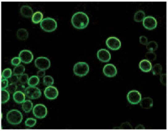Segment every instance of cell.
Masks as SVG:
<instances>
[{"label": "cell", "mask_w": 168, "mask_h": 131, "mask_svg": "<svg viewBox=\"0 0 168 131\" xmlns=\"http://www.w3.org/2000/svg\"><path fill=\"white\" fill-rule=\"evenodd\" d=\"M89 22L88 15L86 13L81 11L75 13L71 18V23L74 27L78 29L86 27Z\"/></svg>", "instance_id": "obj_1"}, {"label": "cell", "mask_w": 168, "mask_h": 131, "mask_svg": "<svg viewBox=\"0 0 168 131\" xmlns=\"http://www.w3.org/2000/svg\"><path fill=\"white\" fill-rule=\"evenodd\" d=\"M23 119L22 114L17 109H12L6 114L7 121L12 125H17L22 122Z\"/></svg>", "instance_id": "obj_2"}, {"label": "cell", "mask_w": 168, "mask_h": 131, "mask_svg": "<svg viewBox=\"0 0 168 131\" xmlns=\"http://www.w3.org/2000/svg\"><path fill=\"white\" fill-rule=\"evenodd\" d=\"M40 25L42 29L47 32H51L54 31L57 27L56 21L50 17H47L42 19Z\"/></svg>", "instance_id": "obj_3"}, {"label": "cell", "mask_w": 168, "mask_h": 131, "mask_svg": "<svg viewBox=\"0 0 168 131\" xmlns=\"http://www.w3.org/2000/svg\"><path fill=\"white\" fill-rule=\"evenodd\" d=\"M89 71V66L85 62H77L73 67V72L75 75L81 77L86 76Z\"/></svg>", "instance_id": "obj_4"}, {"label": "cell", "mask_w": 168, "mask_h": 131, "mask_svg": "<svg viewBox=\"0 0 168 131\" xmlns=\"http://www.w3.org/2000/svg\"><path fill=\"white\" fill-rule=\"evenodd\" d=\"M34 63L36 68L40 70L48 69L51 66L50 61L45 57H39L36 59Z\"/></svg>", "instance_id": "obj_5"}, {"label": "cell", "mask_w": 168, "mask_h": 131, "mask_svg": "<svg viewBox=\"0 0 168 131\" xmlns=\"http://www.w3.org/2000/svg\"><path fill=\"white\" fill-rule=\"evenodd\" d=\"M25 96L31 99H37L41 96L40 89L35 86H29L26 88L24 91Z\"/></svg>", "instance_id": "obj_6"}, {"label": "cell", "mask_w": 168, "mask_h": 131, "mask_svg": "<svg viewBox=\"0 0 168 131\" xmlns=\"http://www.w3.org/2000/svg\"><path fill=\"white\" fill-rule=\"evenodd\" d=\"M33 113L34 116L36 118L43 119L46 116L47 109L43 104H36L33 108Z\"/></svg>", "instance_id": "obj_7"}, {"label": "cell", "mask_w": 168, "mask_h": 131, "mask_svg": "<svg viewBox=\"0 0 168 131\" xmlns=\"http://www.w3.org/2000/svg\"><path fill=\"white\" fill-rule=\"evenodd\" d=\"M128 102L132 104H137L139 103L142 99L141 93L136 90L129 91L127 96Z\"/></svg>", "instance_id": "obj_8"}, {"label": "cell", "mask_w": 168, "mask_h": 131, "mask_svg": "<svg viewBox=\"0 0 168 131\" xmlns=\"http://www.w3.org/2000/svg\"><path fill=\"white\" fill-rule=\"evenodd\" d=\"M107 46L110 49L116 50L119 49L121 46V42L115 36H110L106 41Z\"/></svg>", "instance_id": "obj_9"}, {"label": "cell", "mask_w": 168, "mask_h": 131, "mask_svg": "<svg viewBox=\"0 0 168 131\" xmlns=\"http://www.w3.org/2000/svg\"><path fill=\"white\" fill-rule=\"evenodd\" d=\"M144 27L149 30H153L156 28L158 23L156 19L151 15L145 17L143 23Z\"/></svg>", "instance_id": "obj_10"}, {"label": "cell", "mask_w": 168, "mask_h": 131, "mask_svg": "<svg viewBox=\"0 0 168 131\" xmlns=\"http://www.w3.org/2000/svg\"><path fill=\"white\" fill-rule=\"evenodd\" d=\"M21 61L25 64H29L32 61L34 56L32 52L28 50L20 51L19 55Z\"/></svg>", "instance_id": "obj_11"}, {"label": "cell", "mask_w": 168, "mask_h": 131, "mask_svg": "<svg viewBox=\"0 0 168 131\" xmlns=\"http://www.w3.org/2000/svg\"><path fill=\"white\" fill-rule=\"evenodd\" d=\"M103 72L104 75L109 77H112L116 76L117 73L116 67L112 64H107L103 67Z\"/></svg>", "instance_id": "obj_12"}, {"label": "cell", "mask_w": 168, "mask_h": 131, "mask_svg": "<svg viewBox=\"0 0 168 131\" xmlns=\"http://www.w3.org/2000/svg\"><path fill=\"white\" fill-rule=\"evenodd\" d=\"M45 97L49 100L56 99L59 95V91L56 88L50 86L47 87L44 91Z\"/></svg>", "instance_id": "obj_13"}, {"label": "cell", "mask_w": 168, "mask_h": 131, "mask_svg": "<svg viewBox=\"0 0 168 131\" xmlns=\"http://www.w3.org/2000/svg\"><path fill=\"white\" fill-rule=\"evenodd\" d=\"M98 59L103 62L109 61L111 59V55L110 52L105 49H101L99 50L97 53Z\"/></svg>", "instance_id": "obj_14"}, {"label": "cell", "mask_w": 168, "mask_h": 131, "mask_svg": "<svg viewBox=\"0 0 168 131\" xmlns=\"http://www.w3.org/2000/svg\"><path fill=\"white\" fill-rule=\"evenodd\" d=\"M139 67L142 71L148 72L151 70L152 66L150 61L146 59H144L140 62Z\"/></svg>", "instance_id": "obj_15"}, {"label": "cell", "mask_w": 168, "mask_h": 131, "mask_svg": "<svg viewBox=\"0 0 168 131\" xmlns=\"http://www.w3.org/2000/svg\"><path fill=\"white\" fill-rule=\"evenodd\" d=\"M20 12L23 16L26 18L32 17L34 14L32 8L28 5H23L20 9Z\"/></svg>", "instance_id": "obj_16"}, {"label": "cell", "mask_w": 168, "mask_h": 131, "mask_svg": "<svg viewBox=\"0 0 168 131\" xmlns=\"http://www.w3.org/2000/svg\"><path fill=\"white\" fill-rule=\"evenodd\" d=\"M140 105L141 108L144 109H150L153 106V100L149 97H144L141 99Z\"/></svg>", "instance_id": "obj_17"}, {"label": "cell", "mask_w": 168, "mask_h": 131, "mask_svg": "<svg viewBox=\"0 0 168 131\" xmlns=\"http://www.w3.org/2000/svg\"><path fill=\"white\" fill-rule=\"evenodd\" d=\"M25 94L22 92H15L13 94V98L14 101L18 104L23 103L25 101Z\"/></svg>", "instance_id": "obj_18"}, {"label": "cell", "mask_w": 168, "mask_h": 131, "mask_svg": "<svg viewBox=\"0 0 168 131\" xmlns=\"http://www.w3.org/2000/svg\"><path fill=\"white\" fill-rule=\"evenodd\" d=\"M16 35L19 39L25 40L28 38L29 33L26 29L23 28H19L17 31Z\"/></svg>", "instance_id": "obj_19"}, {"label": "cell", "mask_w": 168, "mask_h": 131, "mask_svg": "<svg viewBox=\"0 0 168 131\" xmlns=\"http://www.w3.org/2000/svg\"><path fill=\"white\" fill-rule=\"evenodd\" d=\"M43 17V13L40 11H36L34 13L32 17V20L34 23H38L41 22Z\"/></svg>", "instance_id": "obj_20"}, {"label": "cell", "mask_w": 168, "mask_h": 131, "mask_svg": "<svg viewBox=\"0 0 168 131\" xmlns=\"http://www.w3.org/2000/svg\"><path fill=\"white\" fill-rule=\"evenodd\" d=\"M22 107L23 111L25 113H29L33 108V103L30 100H26L23 103Z\"/></svg>", "instance_id": "obj_21"}, {"label": "cell", "mask_w": 168, "mask_h": 131, "mask_svg": "<svg viewBox=\"0 0 168 131\" xmlns=\"http://www.w3.org/2000/svg\"><path fill=\"white\" fill-rule=\"evenodd\" d=\"M145 14L144 10H139L135 13L134 19L136 22H141L144 20L145 18Z\"/></svg>", "instance_id": "obj_22"}, {"label": "cell", "mask_w": 168, "mask_h": 131, "mask_svg": "<svg viewBox=\"0 0 168 131\" xmlns=\"http://www.w3.org/2000/svg\"><path fill=\"white\" fill-rule=\"evenodd\" d=\"M162 66L159 63L154 64L152 68V72L154 76H158L161 74L162 71Z\"/></svg>", "instance_id": "obj_23"}, {"label": "cell", "mask_w": 168, "mask_h": 131, "mask_svg": "<svg viewBox=\"0 0 168 131\" xmlns=\"http://www.w3.org/2000/svg\"><path fill=\"white\" fill-rule=\"evenodd\" d=\"M40 82V79L37 76H33L29 78L27 82L29 86H35L38 84Z\"/></svg>", "instance_id": "obj_24"}, {"label": "cell", "mask_w": 168, "mask_h": 131, "mask_svg": "<svg viewBox=\"0 0 168 131\" xmlns=\"http://www.w3.org/2000/svg\"><path fill=\"white\" fill-rule=\"evenodd\" d=\"M158 48V44L154 41L148 42L146 45V48L149 51H154Z\"/></svg>", "instance_id": "obj_25"}, {"label": "cell", "mask_w": 168, "mask_h": 131, "mask_svg": "<svg viewBox=\"0 0 168 131\" xmlns=\"http://www.w3.org/2000/svg\"><path fill=\"white\" fill-rule=\"evenodd\" d=\"M25 71V67L23 65H19L15 66L14 68L13 72V74L17 76L23 74Z\"/></svg>", "instance_id": "obj_26"}, {"label": "cell", "mask_w": 168, "mask_h": 131, "mask_svg": "<svg viewBox=\"0 0 168 131\" xmlns=\"http://www.w3.org/2000/svg\"><path fill=\"white\" fill-rule=\"evenodd\" d=\"M1 102L2 104H4L7 102L10 99L9 92L7 90H2L1 91Z\"/></svg>", "instance_id": "obj_27"}, {"label": "cell", "mask_w": 168, "mask_h": 131, "mask_svg": "<svg viewBox=\"0 0 168 131\" xmlns=\"http://www.w3.org/2000/svg\"><path fill=\"white\" fill-rule=\"evenodd\" d=\"M43 82L44 85L46 86H51L54 83V80L51 76H46L44 77Z\"/></svg>", "instance_id": "obj_28"}, {"label": "cell", "mask_w": 168, "mask_h": 131, "mask_svg": "<svg viewBox=\"0 0 168 131\" xmlns=\"http://www.w3.org/2000/svg\"><path fill=\"white\" fill-rule=\"evenodd\" d=\"M145 57L146 59L150 62H153L156 60L157 55L154 51H149L146 52Z\"/></svg>", "instance_id": "obj_29"}, {"label": "cell", "mask_w": 168, "mask_h": 131, "mask_svg": "<svg viewBox=\"0 0 168 131\" xmlns=\"http://www.w3.org/2000/svg\"><path fill=\"white\" fill-rule=\"evenodd\" d=\"M36 123V119L33 118H28L25 120V125L26 126L32 127L34 126Z\"/></svg>", "instance_id": "obj_30"}, {"label": "cell", "mask_w": 168, "mask_h": 131, "mask_svg": "<svg viewBox=\"0 0 168 131\" xmlns=\"http://www.w3.org/2000/svg\"><path fill=\"white\" fill-rule=\"evenodd\" d=\"M12 70L10 68H7L5 69L2 73V76L5 79H8L12 75Z\"/></svg>", "instance_id": "obj_31"}, {"label": "cell", "mask_w": 168, "mask_h": 131, "mask_svg": "<svg viewBox=\"0 0 168 131\" xmlns=\"http://www.w3.org/2000/svg\"><path fill=\"white\" fill-rule=\"evenodd\" d=\"M29 79V76L27 74L23 73V74L20 75L19 78V81L21 84H24L28 82Z\"/></svg>", "instance_id": "obj_32"}, {"label": "cell", "mask_w": 168, "mask_h": 131, "mask_svg": "<svg viewBox=\"0 0 168 131\" xmlns=\"http://www.w3.org/2000/svg\"><path fill=\"white\" fill-rule=\"evenodd\" d=\"M17 90V85L15 84L10 83L7 87V91L10 93H15Z\"/></svg>", "instance_id": "obj_33"}, {"label": "cell", "mask_w": 168, "mask_h": 131, "mask_svg": "<svg viewBox=\"0 0 168 131\" xmlns=\"http://www.w3.org/2000/svg\"><path fill=\"white\" fill-rule=\"evenodd\" d=\"M120 129H131L133 128L132 125L128 122H126L122 123L120 126Z\"/></svg>", "instance_id": "obj_34"}, {"label": "cell", "mask_w": 168, "mask_h": 131, "mask_svg": "<svg viewBox=\"0 0 168 131\" xmlns=\"http://www.w3.org/2000/svg\"><path fill=\"white\" fill-rule=\"evenodd\" d=\"M21 62V60L19 57H14L11 60L12 65L15 66L19 65Z\"/></svg>", "instance_id": "obj_35"}, {"label": "cell", "mask_w": 168, "mask_h": 131, "mask_svg": "<svg viewBox=\"0 0 168 131\" xmlns=\"http://www.w3.org/2000/svg\"><path fill=\"white\" fill-rule=\"evenodd\" d=\"M9 80L11 83L16 84L19 81V78L17 75L14 74L9 78Z\"/></svg>", "instance_id": "obj_36"}, {"label": "cell", "mask_w": 168, "mask_h": 131, "mask_svg": "<svg viewBox=\"0 0 168 131\" xmlns=\"http://www.w3.org/2000/svg\"><path fill=\"white\" fill-rule=\"evenodd\" d=\"M160 80L162 85L166 86V73H163L160 75Z\"/></svg>", "instance_id": "obj_37"}, {"label": "cell", "mask_w": 168, "mask_h": 131, "mask_svg": "<svg viewBox=\"0 0 168 131\" xmlns=\"http://www.w3.org/2000/svg\"><path fill=\"white\" fill-rule=\"evenodd\" d=\"M140 43L143 45H146L148 43V39L144 35H141L140 37Z\"/></svg>", "instance_id": "obj_38"}, {"label": "cell", "mask_w": 168, "mask_h": 131, "mask_svg": "<svg viewBox=\"0 0 168 131\" xmlns=\"http://www.w3.org/2000/svg\"><path fill=\"white\" fill-rule=\"evenodd\" d=\"M9 85L8 81L7 79H2L1 81V89L2 90L7 88Z\"/></svg>", "instance_id": "obj_39"}, {"label": "cell", "mask_w": 168, "mask_h": 131, "mask_svg": "<svg viewBox=\"0 0 168 131\" xmlns=\"http://www.w3.org/2000/svg\"><path fill=\"white\" fill-rule=\"evenodd\" d=\"M45 74V70H40L36 73V75L39 78H42L44 77Z\"/></svg>", "instance_id": "obj_40"}, {"label": "cell", "mask_w": 168, "mask_h": 131, "mask_svg": "<svg viewBox=\"0 0 168 131\" xmlns=\"http://www.w3.org/2000/svg\"><path fill=\"white\" fill-rule=\"evenodd\" d=\"M25 88V86L22 84H19L17 86V90H18V91L22 92L23 91H24Z\"/></svg>", "instance_id": "obj_41"}, {"label": "cell", "mask_w": 168, "mask_h": 131, "mask_svg": "<svg viewBox=\"0 0 168 131\" xmlns=\"http://www.w3.org/2000/svg\"><path fill=\"white\" fill-rule=\"evenodd\" d=\"M135 129H145V128L143 125L139 124L136 126Z\"/></svg>", "instance_id": "obj_42"}]
</instances>
